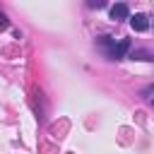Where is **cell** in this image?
<instances>
[{
	"mask_svg": "<svg viewBox=\"0 0 154 154\" xmlns=\"http://www.w3.org/2000/svg\"><path fill=\"white\" fill-rule=\"evenodd\" d=\"M111 17H113V19H125V17H130L128 5H125V2H116V5L111 7Z\"/></svg>",
	"mask_w": 154,
	"mask_h": 154,
	"instance_id": "obj_3",
	"label": "cell"
},
{
	"mask_svg": "<svg viewBox=\"0 0 154 154\" xmlns=\"http://www.w3.org/2000/svg\"><path fill=\"white\" fill-rule=\"evenodd\" d=\"M130 26H132L135 31H147V29H149V17L137 12L135 17H130Z\"/></svg>",
	"mask_w": 154,
	"mask_h": 154,
	"instance_id": "obj_2",
	"label": "cell"
},
{
	"mask_svg": "<svg viewBox=\"0 0 154 154\" xmlns=\"http://www.w3.org/2000/svg\"><path fill=\"white\" fill-rule=\"evenodd\" d=\"M149 99H152V103H154V96H149Z\"/></svg>",
	"mask_w": 154,
	"mask_h": 154,
	"instance_id": "obj_4",
	"label": "cell"
},
{
	"mask_svg": "<svg viewBox=\"0 0 154 154\" xmlns=\"http://www.w3.org/2000/svg\"><path fill=\"white\" fill-rule=\"evenodd\" d=\"M99 46L106 51V55H108L111 60H120V58L128 53V48H130V41H128V38H120V41H116L113 36H99Z\"/></svg>",
	"mask_w": 154,
	"mask_h": 154,
	"instance_id": "obj_1",
	"label": "cell"
}]
</instances>
